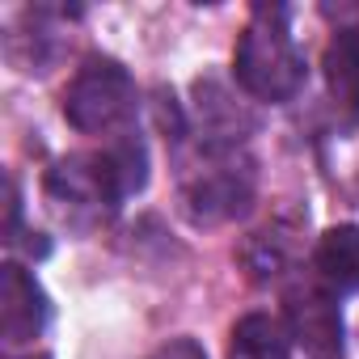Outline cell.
<instances>
[{
	"mask_svg": "<svg viewBox=\"0 0 359 359\" xmlns=\"http://www.w3.org/2000/svg\"><path fill=\"white\" fill-rule=\"evenodd\" d=\"M148 182V152L144 140L123 131L102 152H76L47 169V203L68 229L106 224L123 199L144 191Z\"/></svg>",
	"mask_w": 359,
	"mask_h": 359,
	"instance_id": "obj_1",
	"label": "cell"
},
{
	"mask_svg": "<svg viewBox=\"0 0 359 359\" xmlns=\"http://www.w3.org/2000/svg\"><path fill=\"white\" fill-rule=\"evenodd\" d=\"M233 76L254 102H292L304 89V51L292 34V9L287 5H258L250 13L245 34L237 39Z\"/></svg>",
	"mask_w": 359,
	"mask_h": 359,
	"instance_id": "obj_2",
	"label": "cell"
},
{
	"mask_svg": "<svg viewBox=\"0 0 359 359\" xmlns=\"http://www.w3.org/2000/svg\"><path fill=\"white\" fill-rule=\"evenodd\" d=\"M258 173L245 144H195L182 161V216L199 229H220L250 216Z\"/></svg>",
	"mask_w": 359,
	"mask_h": 359,
	"instance_id": "obj_3",
	"label": "cell"
},
{
	"mask_svg": "<svg viewBox=\"0 0 359 359\" xmlns=\"http://www.w3.org/2000/svg\"><path fill=\"white\" fill-rule=\"evenodd\" d=\"M140 110V93L131 72L118 60H89L85 68H76V76L64 89V118L81 131V135H123V127L135 118Z\"/></svg>",
	"mask_w": 359,
	"mask_h": 359,
	"instance_id": "obj_4",
	"label": "cell"
},
{
	"mask_svg": "<svg viewBox=\"0 0 359 359\" xmlns=\"http://www.w3.org/2000/svg\"><path fill=\"white\" fill-rule=\"evenodd\" d=\"M283 325L309 359H342L346 355V330H342L338 296L330 287H321L317 279L292 283L283 292Z\"/></svg>",
	"mask_w": 359,
	"mask_h": 359,
	"instance_id": "obj_5",
	"label": "cell"
},
{
	"mask_svg": "<svg viewBox=\"0 0 359 359\" xmlns=\"http://www.w3.org/2000/svg\"><path fill=\"white\" fill-rule=\"evenodd\" d=\"M51 321V300L39 287V279L18 266L5 262L0 266V338L5 346H30Z\"/></svg>",
	"mask_w": 359,
	"mask_h": 359,
	"instance_id": "obj_6",
	"label": "cell"
},
{
	"mask_svg": "<svg viewBox=\"0 0 359 359\" xmlns=\"http://www.w3.org/2000/svg\"><path fill=\"white\" fill-rule=\"evenodd\" d=\"M313 279L334 296L359 292V224H334L313 245Z\"/></svg>",
	"mask_w": 359,
	"mask_h": 359,
	"instance_id": "obj_7",
	"label": "cell"
},
{
	"mask_svg": "<svg viewBox=\"0 0 359 359\" xmlns=\"http://www.w3.org/2000/svg\"><path fill=\"white\" fill-rule=\"evenodd\" d=\"M64 13L60 9H30L22 22L26 26H18L9 39H5V51H9V60L22 68V72H51V64L64 55V34H60V22Z\"/></svg>",
	"mask_w": 359,
	"mask_h": 359,
	"instance_id": "obj_8",
	"label": "cell"
},
{
	"mask_svg": "<svg viewBox=\"0 0 359 359\" xmlns=\"http://www.w3.org/2000/svg\"><path fill=\"white\" fill-rule=\"evenodd\" d=\"M321 68L330 97L346 114H359V9H346V22H338V30L330 34Z\"/></svg>",
	"mask_w": 359,
	"mask_h": 359,
	"instance_id": "obj_9",
	"label": "cell"
},
{
	"mask_svg": "<svg viewBox=\"0 0 359 359\" xmlns=\"http://www.w3.org/2000/svg\"><path fill=\"white\" fill-rule=\"evenodd\" d=\"M229 359H292V334L271 313H245L233 325Z\"/></svg>",
	"mask_w": 359,
	"mask_h": 359,
	"instance_id": "obj_10",
	"label": "cell"
},
{
	"mask_svg": "<svg viewBox=\"0 0 359 359\" xmlns=\"http://www.w3.org/2000/svg\"><path fill=\"white\" fill-rule=\"evenodd\" d=\"M287 262H292V241H287V233H283L279 224L250 237V245H245V266H250L254 279H262V283H266V279H283V275H287Z\"/></svg>",
	"mask_w": 359,
	"mask_h": 359,
	"instance_id": "obj_11",
	"label": "cell"
},
{
	"mask_svg": "<svg viewBox=\"0 0 359 359\" xmlns=\"http://www.w3.org/2000/svg\"><path fill=\"white\" fill-rule=\"evenodd\" d=\"M152 359H208V351H203L195 338H169Z\"/></svg>",
	"mask_w": 359,
	"mask_h": 359,
	"instance_id": "obj_12",
	"label": "cell"
},
{
	"mask_svg": "<svg viewBox=\"0 0 359 359\" xmlns=\"http://www.w3.org/2000/svg\"><path fill=\"white\" fill-rule=\"evenodd\" d=\"M30 359H34V355H30ZM39 359H47V355H39Z\"/></svg>",
	"mask_w": 359,
	"mask_h": 359,
	"instance_id": "obj_13",
	"label": "cell"
}]
</instances>
